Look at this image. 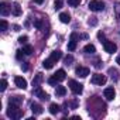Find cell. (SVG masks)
Segmentation results:
<instances>
[{"mask_svg":"<svg viewBox=\"0 0 120 120\" xmlns=\"http://www.w3.org/2000/svg\"><path fill=\"white\" fill-rule=\"evenodd\" d=\"M7 116L14 119V120H19L20 117H23L24 112L21 109H19V105H14V103H9V107H7Z\"/></svg>","mask_w":120,"mask_h":120,"instance_id":"obj_1","label":"cell"},{"mask_svg":"<svg viewBox=\"0 0 120 120\" xmlns=\"http://www.w3.org/2000/svg\"><path fill=\"white\" fill-rule=\"evenodd\" d=\"M88 7L92 11H102V10H105V3L102 0H90Z\"/></svg>","mask_w":120,"mask_h":120,"instance_id":"obj_2","label":"cell"},{"mask_svg":"<svg viewBox=\"0 0 120 120\" xmlns=\"http://www.w3.org/2000/svg\"><path fill=\"white\" fill-rule=\"evenodd\" d=\"M69 88H71V90H72L74 95H81L83 92V85L79 83V82H76V81H74V79L69 81Z\"/></svg>","mask_w":120,"mask_h":120,"instance_id":"obj_3","label":"cell"},{"mask_svg":"<svg viewBox=\"0 0 120 120\" xmlns=\"http://www.w3.org/2000/svg\"><path fill=\"white\" fill-rule=\"evenodd\" d=\"M106 81H107V78L105 75H102V74H95V75H92V79H90V82L93 85H99V86L105 85Z\"/></svg>","mask_w":120,"mask_h":120,"instance_id":"obj_4","label":"cell"},{"mask_svg":"<svg viewBox=\"0 0 120 120\" xmlns=\"http://www.w3.org/2000/svg\"><path fill=\"white\" fill-rule=\"evenodd\" d=\"M81 38V35H78L76 33L71 34V40L68 42V51H75L76 49V45H78V40Z\"/></svg>","mask_w":120,"mask_h":120,"instance_id":"obj_5","label":"cell"},{"mask_svg":"<svg viewBox=\"0 0 120 120\" xmlns=\"http://www.w3.org/2000/svg\"><path fill=\"white\" fill-rule=\"evenodd\" d=\"M33 95H34V96H37V98H40L41 100H48V99H49V95H48L47 92H44V90L41 89V86H37V88H34V90H33Z\"/></svg>","mask_w":120,"mask_h":120,"instance_id":"obj_6","label":"cell"},{"mask_svg":"<svg viewBox=\"0 0 120 120\" xmlns=\"http://www.w3.org/2000/svg\"><path fill=\"white\" fill-rule=\"evenodd\" d=\"M103 49L107 52V54H113V52H116L117 51V45L113 42V41H105L103 42Z\"/></svg>","mask_w":120,"mask_h":120,"instance_id":"obj_7","label":"cell"},{"mask_svg":"<svg viewBox=\"0 0 120 120\" xmlns=\"http://www.w3.org/2000/svg\"><path fill=\"white\" fill-rule=\"evenodd\" d=\"M89 68H86V67H76V69H75V74L78 75V76H81V78H86L88 75H89Z\"/></svg>","mask_w":120,"mask_h":120,"instance_id":"obj_8","label":"cell"},{"mask_svg":"<svg viewBox=\"0 0 120 120\" xmlns=\"http://www.w3.org/2000/svg\"><path fill=\"white\" fill-rule=\"evenodd\" d=\"M103 96L107 99V100H113L114 99V96H116V90L110 86V88H106L105 90H103Z\"/></svg>","mask_w":120,"mask_h":120,"instance_id":"obj_9","label":"cell"},{"mask_svg":"<svg viewBox=\"0 0 120 120\" xmlns=\"http://www.w3.org/2000/svg\"><path fill=\"white\" fill-rule=\"evenodd\" d=\"M14 83H16V86L20 88V89H26V88H27V81H26L24 78H21V76H16V78H14Z\"/></svg>","mask_w":120,"mask_h":120,"instance_id":"obj_10","label":"cell"},{"mask_svg":"<svg viewBox=\"0 0 120 120\" xmlns=\"http://www.w3.org/2000/svg\"><path fill=\"white\" fill-rule=\"evenodd\" d=\"M0 14L4 16V17L10 14V9H9V4H7L6 2H2V3H0Z\"/></svg>","mask_w":120,"mask_h":120,"instance_id":"obj_11","label":"cell"},{"mask_svg":"<svg viewBox=\"0 0 120 120\" xmlns=\"http://www.w3.org/2000/svg\"><path fill=\"white\" fill-rule=\"evenodd\" d=\"M42 81H44V75L38 72V74H37V75L34 76V79H33V86H34V88H37V86H40Z\"/></svg>","mask_w":120,"mask_h":120,"instance_id":"obj_12","label":"cell"},{"mask_svg":"<svg viewBox=\"0 0 120 120\" xmlns=\"http://www.w3.org/2000/svg\"><path fill=\"white\" fill-rule=\"evenodd\" d=\"M31 112L34 113V116H35V114H41V113H42L41 105H38V103H31Z\"/></svg>","mask_w":120,"mask_h":120,"instance_id":"obj_13","label":"cell"},{"mask_svg":"<svg viewBox=\"0 0 120 120\" xmlns=\"http://www.w3.org/2000/svg\"><path fill=\"white\" fill-rule=\"evenodd\" d=\"M54 62H56V61H59V59L62 58V52L59 51V49H56V51H54V52H51V56H49Z\"/></svg>","mask_w":120,"mask_h":120,"instance_id":"obj_14","label":"cell"},{"mask_svg":"<svg viewBox=\"0 0 120 120\" xmlns=\"http://www.w3.org/2000/svg\"><path fill=\"white\" fill-rule=\"evenodd\" d=\"M55 95L56 96H65L67 95V88L62 86V85H58L56 89H55Z\"/></svg>","mask_w":120,"mask_h":120,"instance_id":"obj_15","label":"cell"},{"mask_svg":"<svg viewBox=\"0 0 120 120\" xmlns=\"http://www.w3.org/2000/svg\"><path fill=\"white\" fill-rule=\"evenodd\" d=\"M59 110H61L59 105H56V103H51L49 105V113L51 114H56V113H59Z\"/></svg>","mask_w":120,"mask_h":120,"instance_id":"obj_16","label":"cell"},{"mask_svg":"<svg viewBox=\"0 0 120 120\" xmlns=\"http://www.w3.org/2000/svg\"><path fill=\"white\" fill-rule=\"evenodd\" d=\"M11 11H13V14L14 16H21V7H20V4L19 3H14L13 4V7H11Z\"/></svg>","mask_w":120,"mask_h":120,"instance_id":"obj_17","label":"cell"},{"mask_svg":"<svg viewBox=\"0 0 120 120\" xmlns=\"http://www.w3.org/2000/svg\"><path fill=\"white\" fill-rule=\"evenodd\" d=\"M59 20H61L64 24H68L71 21V16L68 13H61V14H59Z\"/></svg>","mask_w":120,"mask_h":120,"instance_id":"obj_18","label":"cell"},{"mask_svg":"<svg viewBox=\"0 0 120 120\" xmlns=\"http://www.w3.org/2000/svg\"><path fill=\"white\" fill-rule=\"evenodd\" d=\"M54 75H55V76H56V78H58L59 81H64V79L67 78V72H65L64 69H58V71H56V72H55Z\"/></svg>","mask_w":120,"mask_h":120,"instance_id":"obj_19","label":"cell"},{"mask_svg":"<svg viewBox=\"0 0 120 120\" xmlns=\"http://www.w3.org/2000/svg\"><path fill=\"white\" fill-rule=\"evenodd\" d=\"M54 64H55V62L52 61V59H51V58H48V59H45V61L42 62V67H44L45 69H51V68L54 67Z\"/></svg>","mask_w":120,"mask_h":120,"instance_id":"obj_20","label":"cell"},{"mask_svg":"<svg viewBox=\"0 0 120 120\" xmlns=\"http://www.w3.org/2000/svg\"><path fill=\"white\" fill-rule=\"evenodd\" d=\"M83 51H85L86 54H95V52H96V48H95V45H92V44H88V45H85Z\"/></svg>","mask_w":120,"mask_h":120,"instance_id":"obj_21","label":"cell"},{"mask_svg":"<svg viewBox=\"0 0 120 120\" xmlns=\"http://www.w3.org/2000/svg\"><path fill=\"white\" fill-rule=\"evenodd\" d=\"M21 102H23V96H13L9 100V103H14V105H19V106H20Z\"/></svg>","mask_w":120,"mask_h":120,"instance_id":"obj_22","label":"cell"},{"mask_svg":"<svg viewBox=\"0 0 120 120\" xmlns=\"http://www.w3.org/2000/svg\"><path fill=\"white\" fill-rule=\"evenodd\" d=\"M114 14H116L117 21L120 23V2H117V3L114 4Z\"/></svg>","mask_w":120,"mask_h":120,"instance_id":"obj_23","label":"cell"},{"mask_svg":"<svg viewBox=\"0 0 120 120\" xmlns=\"http://www.w3.org/2000/svg\"><path fill=\"white\" fill-rule=\"evenodd\" d=\"M23 51H24V54H26V55H31V54H33V47L26 44V45L23 47Z\"/></svg>","mask_w":120,"mask_h":120,"instance_id":"obj_24","label":"cell"},{"mask_svg":"<svg viewBox=\"0 0 120 120\" xmlns=\"http://www.w3.org/2000/svg\"><path fill=\"white\" fill-rule=\"evenodd\" d=\"M58 82H61V81H59V79H58V78H56L55 75H54V76H51V78L48 79V83H49V85H54V86H55V85H56Z\"/></svg>","mask_w":120,"mask_h":120,"instance_id":"obj_25","label":"cell"},{"mask_svg":"<svg viewBox=\"0 0 120 120\" xmlns=\"http://www.w3.org/2000/svg\"><path fill=\"white\" fill-rule=\"evenodd\" d=\"M64 61H65V65H71V64L74 62V56L69 54V55H67V56H65V59H64Z\"/></svg>","mask_w":120,"mask_h":120,"instance_id":"obj_26","label":"cell"},{"mask_svg":"<svg viewBox=\"0 0 120 120\" xmlns=\"http://www.w3.org/2000/svg\"><path fill=\"white\" fill-rule=\"evenodd\" d=\"M7 27H9V24H7V21H6V20H2V21H0V30H2L3 33L7 30Z\"/></svg>","mask_w":120,"mask_h":120,"instance_id":"obj_27","label":"cell"},{"mask_svg":"<svg viewBox=\"0 0 120 120\" xmlns=\"http://www.w3.org/2000/svg\"><path fill=\"white\" fill-rule=\"evenodd\" d=\"M34 27L38 28V30H41V28H42V20H41V19H37V20L34 21Z\"/></svg>","mask_w":120,"mask_h":120,"instance_id":"obj_28","label":"cell"},{"mask_svg":"<svg viewBox=\"0 0 120 120\" xmlns=\"http://www.w3.org/2000/svg\"><path fill=\"white\" fill-rule=\"evenodd\" d=\"M6 88H7V81H6V79H2V82H0V90L4 92Z\"/></svg>","mask_w":120,"mask_h":120,"instance_id":"obj_29","label":"cell"},{"mask_svg":"<svg viewBox=\"0 0 120 120\" xmlns=\"http://www.w3.org/2000/svg\"><path fill=\"white\" fill-rule=\"evenodd\" d=\"M79 3H81V0H68V4H69V6H72V7L79 6Z\"/></svg>","mask_w":120,"mask_h":120,"instance_id":"obj_30","label":"cell"},{"mask_svg":"<svg viewBox=\"0 0 120 120\" xmlns=\"http://www.w3.org/2000/svg\"><path fill=\"white\" fill-rule=\"evenodd\" d=\"M24 55H26V54H24V51H23V49H19V51H17V54H16V58L21 61V59L24 58Z\"/></svg>","mask_w":120,"mask_h":120,"instance_id":"obj_31","label":"cell"},{"mask_svg":"<svg viewBox=\"0 0 120 120\" xmlns=\"http://www.w3.org/2000/svg\"><path fill=\"white\" fill-rule=\"evenodd\" d=\"M88 24H89V26H96V24H98V19H96V17H90V19L88 20Z\"/></svg>","mask_w":120,"mask_h":120,"instance_id":"obj_32","label":"cell"},{"mask_svg":"<svg viewBox=\"0 0 120 120\" xmlns=\"http://www.w3.org/2000/svg\"><path fill=\"white\" fill-rule=\"evenodd\" d=\"M27 41H28V37H27V35H21V37L19 38V42H20V44H27Z\"/></svg>","mask_w":120,"mask_h":120,"instance_id":"obj_33","label":"cell"},{"mask_svg":"<svg viewBox=\"0 0 120 120\" xmlns=\"http://www.w3.org/2000/svg\"><path fill=\"white\" fill-rule=\"evenodd\" d=\"M54 6H55V10H59L62 7V0H56V2L54 3Z\"/></svg>","mask_w":120,"mask_h":120,"instance_id":"obj_34","label":"cell"},{"mask_svg":"<svg viewBox=\"0 0 120 120\" xmlns=\"http://www.w3.org/2000/svg\"><path fill=\"white\" fill-rule=\"evenodd\" d=\"M98 38L100 40V42H105L106 40H105V34L103 33H98Z\"/></svg>","mask_w":120,"mask_h":120,"instance_id":"obj_35","label":"cell"},{"mask_svg":"<svg viewBox=\"0 0 120 120\" xmlns=\"http://www.w3.org/2000/svg\"><path fill=\"white\" fill-rule=\"evenodd\" d=\"M21 69H23V71H27V69H28V64H27V62H23Z\"/></svg>","mask_w":120,"mask_h":120,"instance_id":"obj_36","label":"cell"},{"mask_svg":"<svg viewBox=\"0 0 120 120\" xmlns=\"http://www.w3.org/2000/svg\"><path fill=\"white\" fill-rule=\"evenodd\" d=\"M71 105H72V109H75V107L78 106V100H74V102H72Z\"/></svg>","mask_w":120,"mask_h":120,"instance_id":"obj_37","label":"cell"},{"mask_svg":"<svg viewBox=\"0 0 120 120\" xmlns=\"http://www.w3.org/2000/svg\"><path fill=\"white\" fill-rule=\"evenodd\" d=\"M34 3H37V4H42V3H44V0H34Z\"/></svg>","mask_w":120,"mask_h":120,"instance_id":"obj_38","label":"cell"},{"mask_svg":"<svg viewBox=\"0 0 120 120\" xmlns=\"http://www.w3.org/2000/svg\"><path fill=\"white\" fill-rule=\"evenodd\" d=\"M116 64H119V65H120V55H119V56H116Z\"/></svg>","mask_w":120,"mask_h":120,"instance_id":"obj_39","label":"cell"},{"mask_svg":"<svg viewBox=\"0 0 120 120\" xmlns=\"http://www.w3.org/2000/svg\"><path fill=\"white\" fill-rule=\"evenodd\" d=\"M13 28H14V31H19V30H20V27H19V26H13Z\"/></svg>","mask_w":120,"mask_h":120,"instance_id":"obj_40","label":"cell"},{"mask_svg":"<svg viewBox=\"0 0 120 120\" xmlns=\"http://www.w3.org/2000/svg\"><path fill=\"white\" fill-rule=\"evenodd\" d=\"M72 119H74V120H81V117H79V116H72Z\"/></svg>","mask_w":120,"mask_h":120,"instance_id":"obj_41","label":"cell"}]
</instances>
